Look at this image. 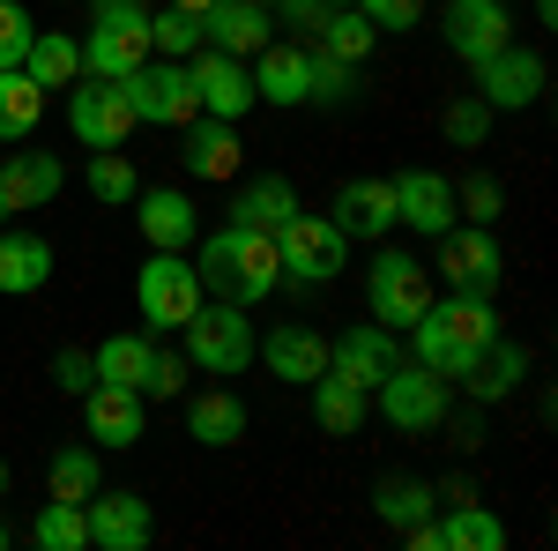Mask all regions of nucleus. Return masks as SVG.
Returning <instances> with one entry per match:
<instances>
[{
  "mask_svg": "<svg viewBox=\"0 0 558 551\" xmlns=\"http://www.w3.org/2000/svg\"><path fill=\"white\" fill-rule=\"evenodd\" d=\"M476 97H484L492 112L536 105V97H544V60H536L529 45H499L492 60H476Z\"/></svg>",
  "mask_w": 558,
  "mask_h": 551,
  "instance_id": "nucleus-14",
  "label": "nucleus"
},
{
  "mask_svg": "<svg viewBox=\"0 0 558 551\" xmlns=\"http://www.w3.org/2000/svg\"><path fill=\"white\" fill-rule=\"evenodd\" d=\"M350 8H357V15H365L373 31H395V38L425 23V0H350Z\"/></svg>",
  "mask_w": 558,
  "mask_h": 551,
  "instance_id": "nucleus-44",
  "label": "nucleus"
},
{
  "mask_svg": "<svg viewBox=\"0 0 558 551\" xmlns=\"http://www.w3.org/2000/svg\"><path fill=\"white\" fill-rule=\"evenodd\" d=\"M120 89H128L134 120H149V128H194V120H202V97H194V75H186V60H165V52H149V60H142V68H134Z\"/></svg>",
  "mask_w": 558,
  "mask_h": 551,
  "instance_id": "nucleus-5",
  "label": "nucleus"
},
{
  "mask_svg": "<svg viewBox=\"0 0 558 551\" xmlns=\"http://www.w3.org/2000/svg\"><path fill=\"white\" fill-rule=\"evenodd\" d=\"M194 276H202V291L231 298V306H260V298L276 291V276H283V261H276V231H254V224H223L216 239H202V254H194Z\"/></svg>",
  "mask_w": 558,
  "mask_h": 551,
  "instance_id": "nucleus-1",
  "label": "nucleus"
},
{
  "mask_svg": "<svg viewBox=\"0 0 558 551\" xmlns=\"http://www.w3.org/2000/svg\"><path fill=\"white\" fill-rule=\"evenodd\" d=\"M186 432H194L202 447H231V440H246V403L223 395V387H209V395L186 403Z\"/></svg>",
  "mask_w": 558,
  "mask_h": 551,
  "instance_id": "nucleus-29",
  "label": "nucleus"
},
{
  "mask_svg": "<svg viewBox=\"0 0 558 551\" xmlns=\"http://www.w3.org/2000/svg\"><path fill=\"white\" fill-rule=\"evenodd\" d=\"M149 52H157V45H149V23H97V31L83 38V75H97V83H128Z\"/></svg>",
  "mask_w": 558,
  "mask_h": 551,
  "instance_id": "nucleus-19",
  "label": "nucleus"
},
{
  "mask_svg": "<svg viewBox=\"0 0 558 551\" xmlns=\"http://www.w3.org/2000/svg\"><path fill=\"white\" fill-rule=\"evenodd\" d=\"M83 424H89V440H97V447H134V440L149 432V410H142V395H134V387L97 381L83 395Z\"/></svg>",
  "mask_w": 558,
  "mask_h": 551,
  "instance_id": "nucleus-21",
  "label": "nucleus"
},
{
  "mask_svg": "<svg viewBox=\"0 0 558 551\" xmlns=\"http://www.w3.org/2000/svg\"><path fill=\"white\" fill-rule=\"evenodd\" d=\"M149 45H157L165 60H194V52H202V15H186V8L149 15Z\"/></svg>",
  "mask_w": 558,
  "mask_h": 551,
  "instance_id": "nucleus-40",
  "label": "nucleus"
},
{
  "mask_svg": "<svg viewBox=\"0 0 558 551\" xmlns=\"http://www.w3.org/2000/svg\"><path fill=\"white\" fill-rule=\"evenodd\" d=\"M432 507H439V492H432L425 477H380V492H373V514H380L387 529H410Z\"/></svg>",
  "mask_w": 558,
  "mask_h": 551,
  "instance_id": "nucleus-35",
  "label": "nucleus"
},
{
  "mask_svg": "<svg viewBox=\"0 0 558 551\" xmlns=\"http://www.w3.org/2000/svg\"><path fill=\"white\" fill-rule=\"evenodd\" d=\"M0 492H8V463H0Z\"/></svg>",
  "mask_w": 558,
  "mask_h": 551,
  "instance_id": "nucleus-53",
  "label": "nucleus"
},
{
  "mask_svg": "<svg viewBox=\"0 0 558 551\" xmlns=\"http://www.w3.org/2000/svg\"><path fill=\"white\" fill-rule=\"evenodd\" d=\"M410 336H417V366H432L439 381H454L476 350L499 336V313H492L484 291H447V298H432L425 313H417Z\"/></svg>",
  "mask_w": 558,
  "mask_h": 551,
  "instance_id": "nucleus-2",
  "label": "nucleus"
},
{
  "mask_svg": "<svg viewBox=\"0 0 558 551\" xmlns=\"http://www.w3.org/2000/svg\"><path fill=\"white\" fill-rule=\"evenodd\" d=\"M439 276H447V291H499V276H507V254H499V239H492V224H447L439 231Z\"/></svg>",
  "mask_w": 558,
  "mask_h": 551,
  "instance_id": "nucleus-9",
  "label": "nucleus"
},
{
  "mask_svg": "<svg viewBox=\"0 0 558 551\" xmlns=\"http://www.w3.org/2000/svg\"><path fill=\"white\" fill-rule=\"evenodd\" d=\"M454 447H484V418H462V424H454Z\"/></svg>",
  "mask_w": 558,
  "mask_h": 551,
  "instance_id": "nucleus-50",
  "label": "nucleus"
},
{
  "mask_svg": "<svg viewBox=\"0 0 558 551\" xmlns=\"http://www.w3.org/2000/svg\"><path fill=\"white\" fill-rule=\"evenodd\" d=\"M186 75H194V97H202V112H216V120H246L260 97H254V68L239 60V52H216V45H202L194 60H186Z\"/></svg>",
  "mask_w": 558,
  "mask_h": 551,
  "instance_id": "nucleus-11",
  "label": "nucleus"
},
{
  "mask_svg": "<svg viewBox=\"0 0 558 551\" xmlns=\"http://www.w3.org/2000/svg\"><path fill=\"white\" fill-rule=\"evenodd\" d=\"M439 500H447V507H462V500H476V484H470V477H447V484H439Z\"/></svg>",
  "mask_w": 558,
  "mask_h": 551,
  "instance_id": "nucleus-49",
  "label": "nucleus"
},
{
  "mask_svg": "<svg viewBox=\"0 0 558 551\" xmlns=\"http://www.w3.org/2000/svg\"><path fill=\"white\" fill-rule=\"evenodd\" d=\"M439 128H447L454 149H476V142L492 134V105H484V97H454V105L439 112Z\"/></svg>",
  "mask_w": 558,
  "mask_h": 551,
  "instance_id": "nucleus-42",
  "label": "nucleus"
},
{
  "mask_svg": "<svg viewBox=\"0 0 558 551\" xmlns=\"http://www.w3.org/2000/svg\"><path fill=\"white\" fill-rule=\"evenodd\" d=\"M305 387H313V418H320V432H336V440H350V432L365 424V410H373V395L350 387V381H336V373H320V381H305Z\"/></svg>",
  "mask_w": 558,
  "mask_h": 551,
  "instance_id": "nucleus-31",
  "label": "nucleus"
},
{
  "mask_svg": "<svg viewBox=\"0 0 558 551\" xmlns=\"http://www.w3.org/2000/svg\"><path fill=\"white\" fill-rule=\"evenodd\" d=\"M97 492V447H60L52 455V500H75L83 507Z\"/></svg>",
  "mask_w": 558,
  "mask_h": 551,
  "instance_id": "nucleus-39",
  "label": "nucleus"
},
{
  "mask_svg": "<svg viewBox=\"0 0 558 551\" xmlns=\"http://www.w3.org/2000/svg\"><path fill=\"white\" fill-rule=\"evenodd\" d=\"M439 551H507V522L492 507H476V500H462L439 522Z\"/></svg>",
  "mask_w": 558,
  "mask_h": 551,
  "instance_id": "nucleus-32",
  "label": "nucleus"
},
{
  "mask_svg": "<svg viewBox=\"0 0 558 551\" xmlns=\"http://www.w3.org/2000/svg\"><path fill=\"white\" fill-rule=\"evenodd\" d=\"M179 336H186V366H194V373L231 381V373L254 366V321H246V306H231V298H216V306L202 298Z\"/></svg>",
  "mask_w": 558,
  "mask_h": 551,
  "instance_id": "nucleus-3",
  "label": "nucleus"
},
{
  "mask_svg": "<svg viewBox=\"0 0 558 551\" xmlns=\"http://www.w3.org/2000/svg\"><path fill=\"white\" fill-rule=\"evenodd\" d=\"M254 358L276 373V381H299L305 387V381H320V373H328V336H320V328H305V321H283L268 343H254Z\"/></svg>",
  "mask_w": 558,
  "mask_h": 551,
  "instance_id": "nucleus-22",
  "label": "nucleus"
},
{
  "mask_svg": "<svg viewBox=\"0 0 558 551\" xmlns=\"http://www.w3.org/2000/svg\"><path fill=\"white\" fill-rule=\"evenodd\" d=\"M134 224H142V239L165 247V254H186V247L202 239V216H194V202H186L179 187H142V194H134Z\"/></svg>",
  "mask_w": 558,
  "mask_h": 551,
  "instance_id": "nucleus-17",
  "label": "nucleus"
},
{
  "mask_svg": "<svg viewBox=\"0 0 558 551\" xmlns=\"http://www.w3.org/2000/svg\"><path fill=\"white\" fill-rule=\"evenodd\" d=\"M45 120V89L23 75V68H0V142H23V134H38Z\"/></svg>",
  "mask_w": 558,
  "mask_h": 551,
  "instance_id": "nucleus-33",
  "label": "nucleus"
},
{
  "mask_svg": "<svg viewBox=\"0 0 558 551\" xmlns=\"http://www.w3.org/2000/svg\"><path fill=\"white\" fill-rule=\"evenodd\" d=\"M454 381L470 387L476 403H499V395H514V387L529 381V350H521V343H507V336H492V343L470 358V366L454 373Z\"/></svg>",
  "mask_w": 558,
  "mask_h": 551,
  "instance_id": "nucleus-25",
  "label": "nucleus"
},
{
  "mask_svg": "<svg viewBox=\"0 0 558 551\" xmlns=\"http://www.w3.org/2000/svg\"><path fill=\"white\" fill-rule=\"evenodd\" d=\"M305 75H313V97L305 105H343L350 89H357V68L336 60V52H305Z\"/></svg>",
  "mask_w": 558,
  "mask_h": 551,
  "instance_id": "nucleus-41",
  "label": "nucleus"
},
{
  "mask_svg": "<svg viewBox=\"0 0 558 551\" xmlns=\"http://www.w3.org/2000/svg\"><path fill=\"white\" fill-rule=\"evenodd\" d=\"M202 276H194V261L186 254H165V247H149L142 261V276H134V306H142V321L165 336V328H186V313L202 306Z\"/></svg>",
  "mask_w": 558,
  "mask_h": 551,
  "instance_id": "nucleus-6",
  "label": "nucleus"
},
{
  "mask_svg": "<svg viewBox=\"0 0 558 551\" xmlns=\"http://www.w3.org/2000/svg\"><path fill=\"white\" fill-rule=\"evenodd\" d=\"M320 8H350V0H320Z\"/></svg>",
  "mask_w": 558,
  "mask_h": 551,
  "instance_id": "nucleus-54",
  "label": "nucleus"
},
{
  "mask_svg": "<svg viewBox=\"0 0 558 551\" xmlns=\"http://www.w3.org/2000/svg\"><path fill=\"white\" fill-rule=\"evenodd\" d=\"M89 194H97V202H134V194H142V179H134V165L128 157H120V149H89Z\"/></svg>",
  "mask_w": 558,
  "mask_h": 551,
  "instance_id": "nucleus-38",
  "label": "nucleus"
},
{
  "mask_svg": "<svg viewBox=\"0 0 558 551\" xmlns=\"http://www.w3.org/2000/svg\"><path fill=\"white\" fill-rule=\"evenodd\" d=\"M268 38H276V8H260V0H216L202 15V45H216V52L254 60Z\"/></svg>",
  "mask_w": 558,
  "mask_h": 551,
  "instance_id": "nucleus-20",
  "label": "nucleus"
},
{
  "mask_svg": "<svg viewBox=\"0 0 558 551\" xmlns=\"http://www.w3.org/2000/svg\"><path fill=\"white\" fill-rule=\"evenodd\" d=\"M60 179H68V165H60L52 149H15V157L0 165V209L23 216V209L60 202Z\"/></svg>",
  "mask_w": 558,
  "mask_h": 551,
  "instance_id": "nucleus-18",
  "label": "nucleus"
},
{
  "mask_svg": "<svg viewBox=\"0 0 558 551\" xmlns=\"http://www.w3.org/2000/svg\"><path fill=\"white\" fill-rule=\"evenodd\" d=\"M536 23H558V0H536Z\"/></svg>",
  "mask_w": 558,
  "mask_h": 551,
  "instance_id": "nucleus-52",
  "label": "nucleus"
},
{
  "mask_svg": "<svg viewBox=\"0 0 558 551\" xmlns=\"http://www.w3.org/2000/svg\"><path fill=\"white\" fill-rule=\"evenodd\" d=\"M45 276H52V247L38 231H0V291L8 298L45 291Z\"/></svg>",
  "mask_w": 558,
  "mask_h": 551,
  "instance_id": "nucleus-28",
  "label": "nucleus"
},
{
  "mask_svg": "<svg viewBox=\"0 0 558 551\" xmlns=\"http://www.w3.org/2000/svg\"><path fill=\"white\" fill-rule=\"evenodd\" d=\"M328 216H336L343 239H387L395 231V187L387 179H343Z\"/></svg>",
  "mask_w": 558,
  "mask_h": 551,
  "instance_id": "nucleus-23",
  "label": "nucleus"
},
{
  "mask_svg": "<svg viewBox=\"0 0 558 551\" xmlns=\"http://www.w3.org/2000/svg\"><path fill=\"white\" fill-rule=\"evenodd\" d=\"M432 261L402 254V247H387V254H373V268H365V306H373V321L380 328H417V313L432 306Z\"/></svg>",
  "mask_w": 558,
  "mask_h": 551,
  "instance_id": "nucleus-4",
  "label": "nucleus"
},
{
  "mask_svg": "<svg viewBox=\"0 0 558 551\" xmlns=\"http://www.w3.org/2000/svg\"><path fill=\"white\" fill-rule=\"evenodd\" d=\"M260 8H276V0H260Z\"/></svg>",
  "mask_w": 558,
  "mask_h": 551,
  "instance_id": "nucleus-56",
  "label": "nucleus"
},
{
  "mask_svg": "<svg viewBox=\"0 0 558 551\" xmlns=\"http://www.w3.org/2000/svg\"><path fill=\"white\" fill-rule=\"evenodd\" d=\"M499 209H507V187H499L492 171H476V179H462V187H454V216H470V224H492Z\"/></svg>",
  "mask_w": 558,
  "mask_h": 551,
  "instance_id": "nucleus-43",
  "label": "nucleus"
},
{
  "mask_svg": "<svg viewBox=\"0 0 558 551\" xmlns=\"http://www.w3.org/2000/svg\"><path fill=\"white\" fill-rule=\"evenodd\" d=\"M439 31H447V52L476 68V60H492L499 45H514V8H507V0H447Z\"/></svg>",
  "mask_w": 558,
  "mask_h": 551,
  "instance_id": "nucleus-12",
  "label": "nucleus"
},
{
  "mask_svg": "<svg viewBox=\"0 0 558 551\" xmlns=\"http://www.w3.org/2000/svg\"><path fill=\"white\" fill-rule=\"evenodd\" d=\"M97 381H112V387H134L142 395V381H149V358H157V343L149 336H105L97 350Z\"/></svg>",
  "mask_w": 558,
  "mask_h": 551,
  "instance_id": "nucleus-34",
  "label": "nucleus"
},
{
  "mask_svg": "<svg viewBox=\"0 0 558 551\" xmlns=\"http://www.w3.org/2000/svg\"><path fill=\"white\" fill-rule=\"evenodd\" d=\"M179 387H186V358L157 350V358H149V381H142V395H157V403H165V395H179Z\"/></svg>",
  "mask_w": 558,
  "mask_h": 551,
  "instance_id": "nucleus-47",
  "label": "nucleus"
},
{
  "mask_svg": "<svg viewBox=\"0 0 558 551\" xmlns=\"http://www.w3.org/2000/svg\"><path fill=\"white\" fill-rule=\"evenodd\" d=\"M373 403H380V418L395 424V432H439L447 424V381L432 373V366H395L380 387H373Z\"/></svg>",
  "mask_w": 558,
  "mask_h": 551,
  "instance_id": "nucleus-8",
  "label": "nucleus"
},
{
  "mask_svg": "<svg viewBox=\"0 0 558 551\" xmlns=\"http://www.w3.org/2000/svg\"><path fill=\"white\" fill-rule=\"evenodd\" d=\"M395 366H402V350H395V328H380V321H365V328H350V336L328 343V373L350 381V387H365V395H373Z\"/></svg>",
  "mask_w": 558,
  "mask_h": 551,
  "instance_id": "nucleus-15",
  "label": "nucleus"
},
{
  "mask_svg": "<svg viewBox=\"0 0 558 551\" xmlns=\"http://www.w3.org/2000/svg\"><path fill=\"white\" fill-rule=\"evenodd\" d=\"M254 68V97L260 105H305L313 97V75H305V45H283V38H268L246 60Z\"/></svg>",
  "mask_w": 558,
  "mask_h": 551,
  "instance_id": "nucleus-24",
  "label": "nucleus"
},
{
  "mask_svg": "<svg viewBox=\"0 0 558 551\" xmlns=\"http://www.w3.org/2000/svg\"><path fill=\"white\" fill-rule=\"evenodd\" d=\"M89 514V544L97 551H149V537H157V514H149V500L142 492H89L83 500Z\"/></svg>",
  "mask_w": 558,
  "mask_h": 551,
  "instance_id": "nucleus-13",
  "label": "nucleus"
},
{
  "mask_svg": "<svg viewBox=\"0 0 558 551\" xmlns=\"http://www.w3.org/2000/svg\"><path fill=\"white\" fill-rule=\"evenodd\" d=\"M52 381L68 387V395H89V387H97V358H89V350H75V343H68V350H60V358H52Z\"/></svg>",
  "mask_w": 558,
  "mask_h": 551,
  "instance_id": "nucleus-46",
  "label": "nucleus"
},
{
  "mask_svg": "<svg viewBox=\"0 0 558 551\" xmlns=\"http://www.w3.org/2000/svg\"><path fill=\"white\" fill-rule=\"evenodd\" d=\"M276 261H283V276H299V284H336L343 261H350V239L336 231V216L299 209L276 231Z\"/></svg>",
  "mask_w": 558,
  "mask_h": 551,
  "instance_id": "nucleus-7",
  "label": "nucleus"
},
{
  "mask_svg": "<svg viewBox=\"0 0 558 551\" xmlns=\"http://www.w3.org/2000/svg\"><path fill=\"white\" fill-rule=\"evenodd\" d=\"M239 157H246L239 120H216V112H202V120L186 128V171H194V179H231V171H239Z\"/></svg>",
  "mask_w": 558,
  "mask_h": 551,
  "instance_id": "nucleus-26",
  "label": "nucleus"
},
{
  "mask_svg": "<svg viewBox=\"0 0 558 551\" xmlns=\"http://www.w3.org/2000/svg\"><path fill=\"white\" fill-rule=\"evenodd\" d=\"M97 23H149L142 0H97Z\"/></svg>",
  "mask_w": 558,
  "mask_h": 551,
  "instance_id": "nucleus-48",
  "label": "nucleus"
},
{
  "mask_svg": "<svg viewBox=\"0 0 558 551\" xmlns=\"http://www.w3.org/2000/svg\"><path fill=\"white\" fill-rule=\"evenodd\" d=\"M31 15H23V0H0V68H23V52H31Z\"/></svg>",
  "mask_w": 558,
  "mask_h": 551,
  "instance_id": "nucleus-45",
  "label": "nucleus"
},
{
  "mask_svg": "<svg viewBox=\"0 0 558 551\" xmlns=\"http://www.w3.org/2000/svg\"><path fill=\"white\" fill-rule=\"evenodd\" d=\"M0 551H8V529H0Z\"/></svg>",
  "mask_w": 558,
  "mask_h": 551,
  "instance_id": "nucleus-55",
  "label": "nucleus"
},
{
  "mask_svg": "<svg viewBox=\"0 0 558 551\" xmlns=\"http://www.w3.org/2000/svg\"><path fill=\"white\" fill-rule=\"evenodd\" d=\"M23 75H31L45 97L68 89V83H83V45L60 38V31H45V38H31V52H23Z\"/></svg>",
  "mask_w": 558,
  "mask_h": 551,
  "instance_id": "nucleus-30",
  "label": "nucleus"
},
{
  "mask_svg": "<svg viewBox=\"0 0 558 551\" xmlns=\"http://www.w3.org/2000/svg\"><path fill=\"white\" fill-rule=\"evenodd\" d=\"M68 128H75V142H89V149H120L142 120H134V105H128L120 83L83 75V83H68Z\"/></svg>",
  "mask_w": 558,
  "mask_h": 551,
  "instance_id": "nucleus-10",
  "label": "nucleus"
},
{
  "mask_svg": "<svg viewBox=\"0 0 558 551\" xmlns=\"http://www.w3.org/2000/svg\"><path fill=\"white\" fill-rule=\"evenodd\" d=\"M387 187H395V224H410V231H425V239H439V231L454 224V179H447V171L410 165V171H395Z\"/></svg>",
  "mask_w": 558,
  "mask_h": 551,
  "instance_id": "nucleus-16",
  "label": "nucleus"
},
{
  "mask_svg": "<svg viewBox=\"0 0 558 551\" xmlns=\"http://www.w3.org/2000/svg\"><path fill=\"white\" fill-rule=\"evenodd\" d=\"M165 8H186V15H209L216 0H165Z\"/></svg>",
  "mask_w": 558,
  "mask_h": 551,
  "instance_id": "nucleus-51",
  "label": "nucleus"
},
{
  "mask_svg": "<svg viewBox=\"0 0 558 551\" xmlns=\"http://www.w3.org/2000/svg\"><path fill=\"white\" fill-rule=\"evenodd\" d=\"M31 544H45V551H89V514L75 507V500H45Z\"/></svg>",
  "mask_w": 558,
  "mask_h": 551,
  "instance_id": "nucleus-36",
  "label": "nucleus"
},
{
  "mask_svg": "<svg viewBox=\"0 0 558 551\" xmlns=\"http://www.w3.org/2000/svg\"><path fill=\"white\" fill-rule=\"evenodd\" d=\"M373 38H380V31H373L357 8H328V23H320V52H336V60H350V68L373 52Z\"/></svg>",
  "mask_w": 558,
  "mask_h": 551,
  "instance_id": "nucleus-37",
  "label": "nucleus"
},
{
  "mask_svg": "<svg viewBox=\"0 0 558 551\" xmlns=\"http://www.w3.org/2000/svg\"><path fill=\"white\" fill-rule=\"evenodd\" d=\"M299 216V187L283 179V171H260L239 187V202H231V224H254V231H283Z\"/></svg>",
  "mask_w": 558,
  "mask_h": 551,
  "instance_id": "nucleus-27",
  "label": "nucleus"
},
{
  "mask_svg": "<svg viewBox=\"0 0 558 551\" xmlns=\"http://www.w3.org/2000/svg\"><path fill=\"white\" fill-rule=\"evenodd\" d=\"M0 216H8V209H0Z\"/></svg>",
  "mask_w": 558,
  "mask_h": 551,
  "instance_id": "nucleus-57",
  "label": "nucleus"
}]
</instances>
